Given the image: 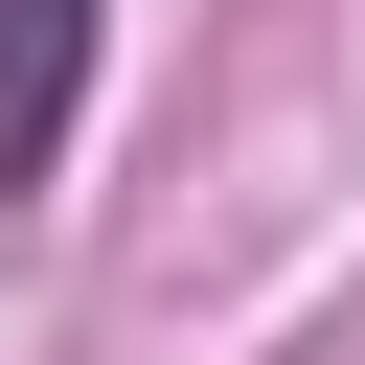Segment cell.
Segmentation results:
<instances>
[{
	"label": "cell",
	"instance_id": "cell-1",
	"mask_svg": "<svg viewBox=\"0 0 365 365\" xmlns=\"http://www.w3.org/2000/svg\"><path fill=\"white\" fill-rule=\"evenodd\" d=\"M91 23L114 0H0V205L68 182V114H91Z\"/></svg>",
	"mask_w": 365,
	"mask_h": 365
}]
</instances>
